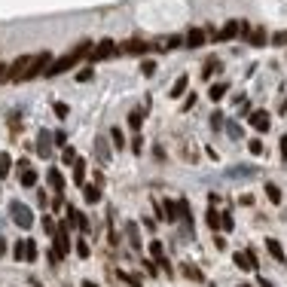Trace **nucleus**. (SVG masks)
I'll list each match as a JSON object with an SVG mask.
<instances>
[{
    "label": "nucleus",
    "instance_id": "nucleus-51",
    "mask_svg": "<svg viewBox=\"0 0 287 287\" xmlns=\"http://www.w3.org/2000/svg\"><path fill=\"white\" fill-rule=\"evenodd\" d=\"M52 137H55V144H61V147H64V144H67V137H64V132H55V134H52Z\"/></svg>",
    "mask_w": 287,
    "mask_h": 287
},
{
    "label": "nucleus",
    "instance_id": "nucleus-12",
    "mask_svg": "<svg viewBox=\"0 0 287 287\" xmlns=\"http://www.w3.org/2000/svg\"><path fill=\"white\" fill-rule=\"evenodd\" d=\"M83 199H86L89 205L101 202V187H98V183H83Z\"/></svg>",
    "mask_w": 287,
    "mask_h": 287
},
{
    "label": "nucleus",
    "instance_id": "nucleus-17",
    "mask_svg": "<svg viewBox=\"0 0 287 287\" xmlns=\"http://www.w3.org/2000/svg\"><path fill=\"white\" fill-rule=\"evenodd\" d=\"M202 43H205V31H202V28H192V31L187 34V46H190V49H199Z\"/></svg>",
    "mask_w": 287,
    "mask_h": 287
},
{
    "label": "nucleus",
    "instance_id": "nucleus-25",
    "mask_svg": "<svg viewBox=\"0 0 287 287\" xmlns=\"http://www.w3.org/2000/svg\"><path fill=\"white\" fill-rule=\"evenodd\" d=\"M150 257H153L156 263L165 257V248H162V242H159V238H153V242H150Z\"/></svg>",
    "mask_w": 287,
    "mask_h": 287
},
{
    "label": "nucleus",
    "instance_id": "nucleus-41",
    "mask_svg": "<svg viewBox=\"0 0 287 287\" xmlns=\"http://www.w3.org/2000/svg\"><path fill=\"white\" fill-rule=\"evenodd\" d=\"M183 275H187V278H192V281H202V272H199L196 266H187V269H183Z\"/></svg>",
    "mask_w": 287,
    "mask_h": 287
},
{
    "label": "nucleus",
    "instance_id": "nucleus-37",
    "mask_svg": "<svg viewBox=\"0 0 287 287\" xmlns=\"http://www.w3.org/2000/svg\"><path fill=\"white\" fill-rule=\"evenodd\" d=\"M25 250H28V238H25V242H16V248H13L16 260H25Z\"/></svg>",
    "mask_w": 287,
    "mask_h": 287
},
{
    "label": "nucleus",
    "instance_id": "nucleus-26",
    "mask_svg": "<svg viewBox=\"0 0 287 287\" xmlns=\"http://www.w3.org/2000/svg\"><path fill=\"white\" fill-rule=\"evenodd\" d=\"M266 196H269L272 205H281V190L275 187V183H266Z\"/></svg>",
    "mask_w": 287,
    "mask_h": 287
},
{
    "label": "nucleus",
    "instance_id": "nucleus-34",
    "mask_svg": "<svg viewBox=\"0 0 287 287\" xmlns=\"http://www.w3.org/2000/svg\"><path fill=\"white\" fill-rule=\"evenodd\" d=\"M9 165H13L9 153H0V177H3V174H9Z\"/></svg>",
    "mask_w": 287,
    "mask_h": 287
},
{
    "label": "nucleus",
    "instance_id": "nucleus-40",
    "mask_svg": "<svg viewBox=\"0 0 287 287\" xmlns=\"http://www.w3.org/2000/svg\"><path fill=\"white\" fill-rule=\"evenodd\" d=\"M211 129H223V113H220V110L211 113Z\"/></svg>",
    "mask_w": 287,
    "mask_h": 287
},
{
    "label": "nucleus",
    "instance_id": "nucleus-46",
    "mask_svg": "<svg viewBox=\"0 0 287 287\" xmlns=\"http://www.w3.org/2000/svg\"><path fill=\"white\" fill-rule=\"evenodd\" d=\"M226 132L232 134V137H242V125H238V122H229V125H226Z\"/></svg>",
    "mask_w": 287,
    "mask_h": 287
},
{
    "label": "nucleus",
    "instance_id": "nucleus-27",
    "mask_svg": "<svg viewBox=\"0 0 287 287\" xmlns=\"http://www.w3.org/2000/svg\"><path fill=\"white\" fill-rule=\"evenodd\" d=\"M250 46H266V28H257L250 34Z\"/></svg>",
    "mask_w": 287,
    "mask_h": 287
},
{
    "label": "nucleus",
    "instance_id": "nucleus-54",
    "mask_svg": "<svg viewBox=\"0 0 287 287\" xmlns=\"http://www.w3.org/2000/svg\"><path fill=\"white\" fill-rule=\"evenodd\" d=\"M257 287H275V284H272V281H266V278H260V281H257Z\"/></svg>",
    "mask_w": 287,
    "mask_h": 287
},
{
    "label": "nucleus",
    "instance_id": "nucleus-8",
    "mask_svg": "<svg viewBox=\"0 0 287 287\" xmlns=\"http://www.w3.org/2000/svg\"><path fill=\"white\" fill-rule=\"evenodd\" d=\"M67 223H71V226H79L83 232H89V229H92V223L86 220V214H83V211H77L74 205H67Z\"/></svg>",
    "mask_w": 287,
    "mask_h": 287
},
{
    "label": "nucleus",
    "instance_id": "nucleus-1",
    "mask_svg": "<svg viewBox=\"0 0 287 287\" xmlns=\"http://www.w3.org/2000/svg\"><path fill=\"white\" fill-rule=\"evenodd\" d=\"M89 52H92V43H89V40L79 43L74 52H67V55H61L58 61H52L49 71H46V77H58V74H64V71H71V67H77V61L83 58V55H89Z\"/></svg>",
    "mask_w": 287,
    "mask_h": 287
},
{
    "label": "nucleus",
    "instance_id": "nucleus-15",
    "mask_svg": "<svg viewBox=\"0 0 287 287\" xmlns=\"http://www.w3.org/2000/svg\"><path fill=\"white\" fill-rule=\"evenodd\" d=\"M122 52H129V55H147V52H150V46L141 43V40H129V43L122 46Z\"/></svg>",
    "mask_w": 287,
    "mask_h": 287
},
{
    "label": "nucleus",
    "instance_id": "nucleus-56",
    "mask_svg": "<svg viewBox=\"0 0 287 287\" xmlns=\"http://www.w3.org/2000/svg\"><path fill=\"white\" fill-rule=\"evenodd\" d=\"M83 287H98V284L95 281H83Z\"/></svg>",
    "mask_w": 287,
    "mask_h": 287
},
{
    "label": "nucleus",
    "instance_id": "nucleus-20",
    "mask_svg": "<svg viewBox=\"0 0 287 287\" xmlns=\"http://www.w3.org/2000/svg\"><path fill=\"white\" fill-rule=\"evenodd\" d=\"M49 187H52L55 192H61V190H64V177H61V171H58V168H49Z\"/></svg>",
    "mask_w": 287,
    "mask_h": 287
},
{
    "label": "nucleus",
    "instance_id": "nucleus-49",
    "mask_svg": "<svg viewBox=\"0 0 287 287\" xmlns=\"http://www.w3.org/2000/svg\"><path fill=\"white\" fill-rule=\"evenodd\" d=\"M132 150H134V153L144 150V137H134V141H132Z\"/></svg>",
    "mask_w": 287,
    "mask_h": 287
},
{
    "label": "nucleus",
    "instance_id": "nucleus-3",
    "mask_svg": "<svg viewBox=\"0 0 287 287\" xmlns=\"http://www.w3.org/2000/svg\"><path fill=\"white\" fill-rule=\"evenodd\" d=\"M9 214H13V223H16V226H21V229H31V226H34V214H31L28 205L13 202V205H9Z\"/></svg>",
    "mask_w": 287,
    "mask_h": 287
},
{
    "label": "nucleus",
    "instance_id": "nucleus-10",
    "mask_svg": "<svg viewBox=\"0 0 287 287\" xmlns=\"http://www.w3.org/2000/svg\"><path fill=\"white\" fill-rule=\"evenodd\" d=\"M162 220H168V223H177V220H180V205H177V202H168V199H165Z\"/></svg>",
    "mask_w": 287,
    "mask_h": 287
},
{
    "label": "nucleus",
    "instance_id": "nucleus-35",
    "mask_svg": "<svg viewBox=\"0 0 287 287\" xmlns=\"http://www.w3.org/2000/svg\"><path fill=\"white\" fill-rule=\"evenodd\" d=\"M141 71H144V77H153V74H156V61H153V58H144V61H141Z\"/></svg>",
    "mask_w": 287,
    "mask_h": 287
},
{
    "label": "nucleus",
    "instance_id": "nucleus-38",
    "mask_svg": "<svg viewBox=\"0 0 287 287\" xmlns=\"http://www.w3.org/2000/svg\"><path fill=\"white\" fill-rule=\"evenodd\" d=\"M248 150L254 153V156H260V153H263V141H260V137H254V141H248Z\"/></svg>",
    "mask_w": 287,
    "mask_h": 287
},
{
    "label": "nucleus",
    "instance_id": "nucleus-16",
    "mask_svg": "<svg viewBox=\"0 0 287 287\" xmlns=\"http://www.w3.org/2000/svg\"><path fill=\"white\" fill-rule=\"evenodd\" d=\"M217 71H223V61H220V58H208V61H205V67H202V77L211 79Z\"/></svg>",
    "mask_w": 287,
    "mask_h": 287
},
{
    "label": "nucleus",
    "instance_id": "nucleus-22",
    "mask_svg": "<svg viewBox=\"0 0 287 287\" xmlns=\"http://www.w3.org/2000/svg\"><path fill=\"white\" fill-rule=\"evenodd\" d=\"M125 232H129V242L134 250H141V235H137V226L134 223H125Z\"/></svg>",
    "mask_w": 287,
    "mask_h": 287
},
{
    "label": "nucleus",
    "instance_id": "nucleus-43",
    "mask_svg": "<svg viewBox=\"0 0 287 287\" xmlns=\"http://www.w3.org/2000/svg\"><path fill=\"white\" fill-rule=\"evenodd\" d=\"M180 43H183V37H177V34H171V37H168V43H165V49H177Z\"/></svg>",
    "mask_w": 287,
    "mask_h": 287
},
{
    "label": "nucleus",
    "instance_id": "nucleus-11",
    "mask_svg": "<svg viewBox=\"0 0 287 287\" xmlns=\"http://www.w3.org/2000/svg\"><path fill=\"white\" fill-rule=\"evenodd\" d=\"M52 132H40V137H37V153L40 156H49V150H52Z\"/></svg>",
    "mask_w": 287,
    "mask_h": 287
},
{
    "label": "nucleus",
    "instance_id": "nucleus-45",
    "mask_svg": "<svg viewBox=\"0 0 287 287\" xmlns=\"http://www.w3.org/2000/svg\"><path fill=\"white\" fill-rule=\"evenodd\" d=\"M208 226H211V229L220 226V214H217V211H208Z\"/></svg>",
    "mask_w": 287,
    "mask_h": 287
},
{
    "label": "nucleus",
    "instance_id": "nucleus-42",
    "mask_svg": "<svg viewBox=\"0 0 287 287\" xmlns=\"http://www.w3.org/2000/svg\"><path fill=\"white\" fill-rule=\"evenodd\" d=\"M25 260H28V263H31V260H37V245H34L31 238H28V250H25Z\"/></svg>",
    "mask_w": 287,
    "mask_h": 287
},
{
    "label": "nucleus",
    "instance_id": "nucleus-50",
    "mask_svg": "<svg viewBox=\"0 0 287 287\" xmlns=\"http://www.w3.org/2000/svg\"><path fill=\"white\" fill-rule=\"evenodd\" d=\"M281 162H287V134L281 137Z\"/></svg>",
    "mask_w": 287,
    "mask_h": 287
},
{
    "label": "nucleus",
    "instance_id": "nucleus-24",
    "mask_svg": "<svg viewBox=\"0 0 287 287\" xmlns=\"http://www.w3.org/2000/svg\"><path fill=\"white\" fill-rule=\"evenodd\" d=\"M110 137H113V147H116V150H122V147H125V134H122L119 125H113V129H110Z\"/></svg>",
    "mask_w": 287,
    "mask_h": 287
},
{
    "label": "nucleus",
    "instance_id": "nucleus-9",
    "mask_svg": "<svg viewBox=\"0 0 287 287\" xmlns=\"http://www.w3.org/2000/svg\"><path fill=\"white\" fill-rule=\"evenodd\" d=\"M19 183H21V187H34V183H37V171H34L28 162H19Z\"/></svg>",
    "mask_w": 287,
    "mask_h": 287
},
{
    "label": "nucleus",
    "instance_id": "nucleus-47",
    "mask_svg": "<svg viewBox=\"0 0 287 287\" xmlns=\"http://www.w3.org/2000/svg\"><path fill=\"white\" fill-rule=\"evenodd\" d=\"M144 266H147V275H156L159 272V263L156 260H144Z\"/></svg>",
    "mask_w": 287,
    "mask_h": 287
},
{
    "label": "nucleus",
    "instance_id": "nucleus-44",
    "mask_svg": "<svg viewBox=\"0 0 287 287\" xmlns=\"http://www.w3.org/2000/svg\"><path fill=\"white\" fill-rule=\"evenodd\" d=\"M220 226L226 229V232H229V229H232L235 226V220H232V217H229V214H220Z\"/></svg>",
    "mask_w": 287,
    "mask_h": 287
},
{
    "label": "nucleus",
    "instance_id": "nucleus-18",
    "mask_svg": "<svg viewBox=\"0 0 287 287\" xmlns=\"http://www.w3.org/2000/svg\"><path fill=\"white\" fill-rule=\"evenodd\" d=\"M266 250H269V254L278 260V263H284V248H281L278 238H266Z\"/></svg>",
    "mask_w": 287,
    "mask_h": 287
},
{
    "label": "nucleus",
    "instance_id": "nucleus-53",
    "mask_svg": "<svg viewBox=\"0 0 287 287\" xmlns=\"http://www.w3.org/2000/svg\"><path fill=\"white\" fill-rule=\"evenodd\" d=\"M6 74H9V67H3V64H0V83L6 79Z\"/></svg>",
    "mask_w": 287,
    "mask_h": 287
},
{
    "label": "nucleus",
    "instance_id": "nucleus-19",
    "mask_svg": "<svg viewBox=\"0 0 287 287\" xmlns=\"http://www.w3.org/2000/svg\"><path fill=\"white\" fill-rule=\"evenodd\" d=\"M74 183H77V187H83V183H86V162H83V159H77V162H74Z\"/></svg>",
    "mask_w": 287,
    "mask_h": 287
},
{
    "label": "nucleus",
    "instance_id": "nucleus-33",
    "mask_svg": "<svg viewBox=\"0 0 287 287\" xmlns=\"http://www.w3.org/2000/svg\"><path fill=\"white\" fill-rule=\"evenodd\" d=\"M116 278H119V281H125L129 287H141V281H137L134 275H129V272H116Z\"/></svg>",
    "mask_w": 287,
    "mask_h": 287
},
{
    "label": "nucleus",
    "instance_id": "nucleus-30",
    "mask_svg": "<svg viewBox=\"0 0 287 287\" xmlns=\"http://www.w3.org/2000/svg\"><path fill=\"white\" fill-rule=\"evenodd\" d=\"M92 254V248H89V242H86V238H77V257H89Z\"/></svg>",
    "mask_w": 287,
    "mask_h": 287
},
{
    "label": "nucleus",
    "instance_id": "nucleus-28",
    "mask_svg": "<svg viewBox=\"0 0 287 287\" xmlns=\"http://www.w3.org/2000/svg\"><path fill=\"white\" fill-rule=\"evenodd\" d=\"M141 122H144V113H141V110H132V113H129V125L137 132V129H141Z\"/></svg>",
    "mask_w": 287,
    "mask_h": 287
},
{
    "label": "nucleus",
    "instance_id": "nucleus-23",
    "mask_svg": "<svg viewBox=\"0 0 287 287\" xmlns=\"http://www.w3.org/2000/svg\"><path fill=\"white\" fill-rule=\"evenodd\" d=\"M177 205H180V220H183V223H187V226L192 229V211H190V202H187V199H180Z\"/></svg>",
    "mask_w": 287,
    "mask_h": 287
},
{
    "label": "nucleus",
    "instance_id": "nucleus-57",
    "mask_svg": "<svg viewBox=\"0 0 287 287\" xmlns=\"http://www.w3.org/2000/svg\"><path fill=\"white\" fill-rule=\"evenodd\" d=\"M242 287H254V284H242Z\"/></svg>",
    "mask_w": 287,
    "mask_h": 287
},
{
    "label": "nucleus",
    "instance_id": "nucleus-29",
    "mask_svg": "<svg viewBox=\"0 0 287 287\" xmlns=\"http://www.w3.org/2000/svg\"><path fill=\"white\" fill-rule=\"evenodd\" d=\"M77 159H79V156H77V150H74V147H64V153H61V162H64V165H74Z\"/></svg>",
    "mask_w": 287,
    "mask_h": 287
},
{
    "label": "nucleus",
    "instance_id": "nucleus-2",
    "mask_svg": "<svg viewBox=\"0 0 287 287\" xmlns=\"http://www.w3.org/2000/svg\"><path fill=\"white\" fill-rule=\"evenodd\" d=\"M49 64H52V52H49V49L40 52V55H34V58H31V67L25 71V79H34V77L46 74V71H49Z\"/></svg>",
    "mask_w": 287,
    "mask_h": 287
},
{
    "label": "nucleus",
    "instance_id": "nucleus-6",
    "mask_svg": "<svg viewBox=\"0 0 287 287\" xmlns=\"http://www.w3.org/2000/svg\"><path fill=\"white\" fill-rule=\"evenodd\" d=\"M52 238H55V254L58 257L71 254V235H67V226H58V232H55Z\"/></svg>",
    "mask_w": 287,
    "mask_h": 287
},
{
    "label": "nucleus",
    "instance_id": "nucleus-13",
    "mask_svg": "<svg viewBox=\"0 0 287 287\" xmlns=\"http://www.w3.org/2000/svg\"><path fill=\"white\" fill-rule=\"evenodd\" d=\"M250 125H254L257 132H269V113H263V110L250 113Z\"/></svg>",
    "mask_w": 287,
    "mask_h": 287
},
{
    "label": "nucleus",
    "instance_id": "nucleus-32",
    "mask_svg": "<svg viewBox=\"0 0 287 287\" xmlns=\"http://www.w3.org/2000/svg\"><path fill=\"white\" fill-rule=\"evenodd\" d=\"M43 232H46V235H55V232H58V226H55V220H52L49 214L43 217Z\"/></svg>",
    "mask_w": 287,
    "mask_h": 287
},
{
    "label": "nucleus",
    "instance_id": "nucleus-14",
    "mask_svg": "<svg viewBox=\"0 0 287 287\" xmlns=\"http://www.w3.org/2000/svg\"><path fill=\"white\" fill-rule=\"evenodd\" d=\"M187 86H190V77H187V74H180V77L174 79V86H171V92H168V98H180L183 92H187Z\"/></svg>",
    "mask_w": 287,
    "mask_h": 287
},
{
    "label": "nucleus",
    "instance_id": "nucleus-21",
    "mask_svg": "<svg viewBox=\"0 0 287 287\" xmlns=\"http://www.w3.org/2000/svg\"><path fill=\"white\" fill-rule=\"evenodd\" d=\"M226 92H229V86H226V83H214V86L208 89V98H211L214 104H217V101H220V98L226 95Z\"/></svg>",
    "mask_w": 287,
    "mask_h": 287
},
{
    "label": "nucleus",
    "instance_id": "nucleus-39",
    "mask_svg": "<svg viewBox=\"0 0 287 287\" xmlns=\"http://www.w3.org/2000/svg\"><path fill=\"white\" fill-rule=\"evenodd\" d=\"M272 46H287V31H278V34H272Z\"/></svg>",
    "mask_w": 287,
    "mask_h": 287
},
{
    "label": "nucleus",
    "instance_id": "nucleus-48",
    "mask_svg": "<svg viewBox=\"0 0 287 287\" xmlns=\"http://www.w3.org/2000/svg\"><path fill=\"white\" fill-rule=\"evenodd\" d=\"M77 79H79V83H89V79H92V67H86V71H79V74H77Z\"/></svg>",
    "mask_w": 287,
    "mask_h": 287
},
{
    "label": "nucleus",
    "instance_id": "nucleus-5",
    "mask_svg": "<svg viewBox=\"0 0 287 287\" xmlns=\"http://www.w3.org/2000/svg\"><path fill=\"white\" fill-rule=\"evenodd\" d=\"M113 52H116V43H113V40H101L95 49L89 52V61H92V64H95V61H104V58H110Z\"/></svg>",
    "mask_w": 287,
    "mask_h": 287
},
{
    "label": "nucleus",
    "instance_id": "nucleus-55",
    "mask_svg": "<svg viewBox=\"0 0 287 287\" xmlns=\"http://www.w3.org/2000/svg\"><path fill=\"white\" fill-rule=\"evenodd\" d=\"M278 110H281V113H287V98L281 101V107H278Z\"/></svg>",
    "mask_w": 287,
    "mask_h": 287
},
{
    "label": "nucleus",
    "instance_id": "nucleus-31",
    "mask_svg": "<svg viewBox=\"0 0 287 287\" xmlns=\"http://www.w3.org/2000/svg\"><path fill=\"white\" fill-rule=\"evenodd\" d=\"M232 260H235V266H238V269H254V266H250V260H248V254H245V250H238V254H235Z\"/></svg>",
    "mask_w": 287,
    "mask_h": 287
},
{
    "label": "nucleus",
    "instance_id": "nucleus-4",
    "mask_svg": "<svg viewBox=\"0 0 287 287\" xmlns=\"http://www.w3.org/2000/svg\"><path fill=\"white\" fill-rule=\"evenodd\" d=\"M31 58H34V55H19V58L13 61V67H9L6 79H13V83H21V79H25V71L31 67Z\"/></svg>",
    "mask_w": 287,
    "mask_h": 287
},
{
    "label": "nucleus",
    "instance_id": "nucleus-7",
    "mask_svg": "<svg viewBox=\"0 0 287 287\" xmlns=\"http://www.w3.org/2000/svg\"><path fill=\"white\" fill-rule=\"evenodd\" d=\"M220 43H226V40H235V37H242V21L238 19H232V21H226V28L220 31V34H214Z\"/></svg>",
    "mask_w": 287,
    "mask_h": 287
},
{
    "label": "nucleus",
    "instance_id": "nucleus-36",
    "mask_svg": "<svg viewBox=\"0 0 287 287\" xmlns=\"http://www.w3.org/2000/svg\"><path fill=\"white\" fill-rule=\"evenodd\" d=\"M52 110H55V116H58V119H67V113H71V110H67V104H61V101H55Z\"/></svg>",
    "mask_w": 287,
    "mask_h": 287
},
{
    "label": "nucleus",
    "instance_id": "nucleus-52",
    "mask_svg": "<svg viewBox=\"0 0 287 287\" xmlns=\"http://www.w3.org/2000/svg\"><path fill=\"white\" fill-rule=\"evenodd\" d=\"M245 254H248V260H250V266H254V269H257V254H254V250H250V248L245 250Z\"/></svg>",
    "mask_w": 287,
    "mask_h": 287
}]
</instances>
